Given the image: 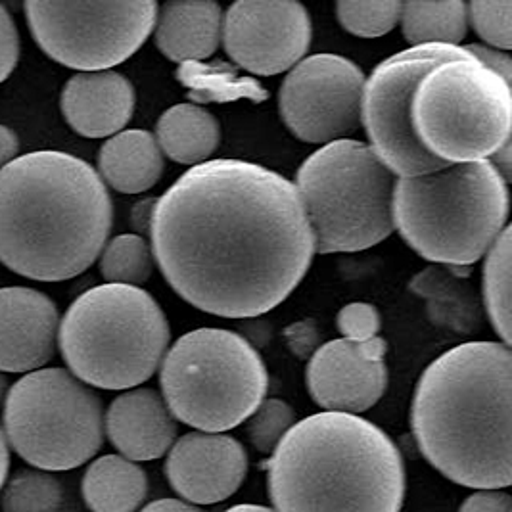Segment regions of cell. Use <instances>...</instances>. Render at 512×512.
<instances>
[{
    "label": "cell",
    "mask_w": 512,
    "mask_h": 512,
    "mask_svg": "<svg viewBox=\"0 0 512 512\" xmlns=\"http://www.w3.org/2000/svg\"><path fill=\"white\" fill-rule=\"evenodd\" d=\"M148 233L169 286L192 307L225 319L279 307L315 256L294 183L242 160L190 167L156 200Z\"/></svg>",
    "instance_id": "6da1fadb"
},
{
    "label": "cell",
    "mask_w": 512,
    "mask_h": 512,
    "mask_svg": "<svg viewBox=\"0 0 512 512\" xmlns=\"http://www.w3.org/2000/svg\"><path fill=\"white\" fill-rule=\"evenodd\" d=\"M512 353L503 342H468L420 376L411 426L424 459L459 486L512 484Z\"/></svg>",
    "instance_id": "7a4b0ae2"
},
{
    "label": "cell",
    "mask_w": 512,
    "mask_h": 512,
    "mask_svg": "<svg viewBox=\"0 0 512 512\" xmlns=\"http://www.w3.org/2000/svg\"><path fill=\"white\" fill-rule=\"evenodd\" d=\"M114 208L93 165L41 150L0 169V263L25 279L60 282L102 254Z\"/></svg>",
    "instance_id": "3957f363"
},
{
    "label": "cell",
    "mask_w": 512,
    "mask_h": 512,
    "mask_svg": "<svg viewBox=\"0 0 512 512\" xmlns=\"http://www.w3.org/2000/svg\"><path fill=\"white\" fill-rule=\"evenodd\" d=\"M275 512H401L405 465L371 420L317 413L296 422L269 459Z\"/></svg>",
    "instance_id": "277c9868"
},
{
    "label": "cell",
    "mask_w": 512,
    "mask_h": 512,
    "mask_svg": "<svg viewBox=\"0 0 512 512\" xmlns=\"http://www.w3.org/2000/svg\"><path fill=\"white\" fill-rule=\"evenodd\" d=\"M394 229L420 257L466 267L509 225V183L489 162L457 163L397 177Z\"/></svg>",
    "instance_id": "5b68a950"
},
{
    "label": "cell",
    "mask_w": 512,
    "mask_h": 512,
    "mask_svg": "<svg viewBox=\"0 0 512 512\" xmlns=\"http://www.w3.org/2000/svg\"><path fill=\"white\" fill-rule=\"evenodd\" d=\"M58 344L70 373L102 390H129L150 380L169 348L160 303L137 286L100 284L66 311Z\"/></svg>",
    "instance_id": "8992f818"
},
{
    "label": "cell",
    "mask_w": 512,
    "mask_h": 512,
    "mask_svg": "<svg viewBox=\"0 0 512 512\" xmlns=\"http://www.w3.org/2000/svg\"><path fill=\"white\" fill-rule=\"evenodd\" d=\"M397 177L361 140H336L313 152L294 187L309 221L315 254L369 250L394 233Z\"/></svg>",
    "instance_id": "52a82bcc"
},
{
    "label": "cell",
    "mask_w": 512,
    "mask_h": 512,
    "mask_svg": "<svg viewBox=\"0 0 512 512\" xmlns=\"http://www.w3.org/2000/svg\"><path fill=\"white\" fill-rule=\"evenodd\" d=\"M162 397L188 426L223 434L252 417L267 396L269 374L256 348L233 330L183 334L160 365Z\"/></svg>",
    "instance_id": "ba28073f"
},
{
    "label": "cell",
    "mask_w": 512,
    "mask_h": 512,
    "mask_svg": "<svg viewBox=\"0 0 512 512\" xmlns=\"http://www.w3.org/2000/svg\"><path fill=\"white\" fill-rule=\"evenodd\" d=\"M411 123L440 162H488L511 142V83L474 56L447 60L420 79Z\"/></svg>",
    "instance_id": "9c48e42d"
},
{
    "label": "cell",
    "mask_w": 512,
    "mask_h": 512,
    "mask_svg": "<svg viewBox=\"0 0 512 512\" xmlns=\"http://www.w3.org/2000/svg\"><path fill=\"white\" fill-rule=\"evenodd\" d=\"M4 434L16 453L41 470H71L104 442L100 397L66 369L25 374L4 401Z\"/></svg>",
    "instance_id": "30bf717a"
},
{
    "label": "cell",
    "mask_w": 512,
    "mask_h": 512,
    "mask_svg": "<svg viewBox=\"0 0 512 512\" xmlns=\"http://www.w3.org/2000/svg\"><path fill=\"white\" fill-rule=\"evenodd\" d=\"M27 25L54 62L81 70L110 71L139 50L158 18V4L139 2H37L24 6Z\"/></svg>",
    "instance_id": "8fae6325"
},
{
    "label": "cell",
    "mask_w": 512,
    "mask_h": 512,
    "mask_svg": "<svg viewBox=\"0 0 512 512\" xmlns=\"http://www.w3.org/2000/svg\"><path fill=\"white\" fill-rule=\"evenodd\" d=\"M472 56L465 47L422 45L382 60L369 77L361 96V123L369 146L396 177H417L443 169L447 163L428 154L420 144L411 104L420 79L447 60Z\"/></svg>",
    "instance_id": "7c38bea8"
},
{
    "label": "cell",
    "mask_w": 512,
    "mask_h": 512,
    "mask_svg": "<svg viewBox=\"0 0 512 512\" xmlns=\"http://www.w3.org/2000/svg\"><path fill=\"white\" fill-rule=\"evenodd\" d=\"M365 73L338 54H315L296 64L280 85L279 110L296 139L344 140L361 123Z\"/></svg>",
    "instance_id": "4fadbf2b"
},
{
    "label": "cell",
    "mask_w": 512,
    "mask_h": 512,
    "mask_svg": "<svg viewBox=\"0 0 512 512\" xmlns=\"http://www.w3.org/2000/svg\"><path fill=\"white\" fill-rule=\"evenodd\" d=\"M311 35V20L300 2L240 0L223 14L225 52L254 75L292 70L309 50Z\"/></svg>",
    "instance_id": "5bb4252c"
},
{
    "label": "cell",
    "mask_w": 512,
    "mask_h": 512,
    "mask_svg": "<svg viewBox=\"0 0 512 512\" xmlns=\"http://www.w3.org/2000/svg\"><path fill=\"white\" fill-rule=\"evenodd\" d=\"M388 344L373 338L353 344L344 338L326 342L307 363V390L328 413L359 415L374 407L388 386Z\"/></svg>",
    "instance_id": "9a60e30c"
},
{
    "label": "cell",
    "mask_w": 512,
    "mask_h": 512,
    "mask_svg": "<svg viewBox=\"0 0 512 512\" xmlns=\"http://www.w3.org/2000/svg\"><path fill=\"white\" fill-rule=\"evenodd\" d=\"M167 453L169 486L190 505H215L229 499L248 474L244 445L227 434L190 432Z\"/></svg>",
    "instance_id": "2e32d148"
},
{
    "label": "cell",
    "mask_w": 512,
    "mask_h": 512,
    "mask_svg": "<svg viewBox=\"0 0 512 512\" xmlns=\"http://www.w3.org/2000/svg\"><path fill=\"white\" fill-rule=\"evenodd\" d=\"M58 309L39 290L0 288V373H33L54 357Z\"/></svg>",
    "instance_id": "e0dca14e"
},
{
    "label": "cell",
    "mask_w": 512,
    "mask_h": 512,
    "mask_svg": "<svg viewBox=\"0 0 512 512\" xmlns=\"http://www.w3.org/2000/svg\"><path fill=\"white\" fill-rule=\"evenodd\" d=\"M104 434L121 457L144 463L160 459L173 447L177 422L156 390L135 388L112 401Z\"/></svg>",
    "instance_id": "ac0fdd59"
},
{
    "label": "cell",
    "mask_w": 512,
    "mask_h": 512,
    "mask_svg": "<svg viewBox=\"0 0 512 512\" xmlns=\"http://www.w3.org/2000/svg\"><path fill=\"white\" fill-rule=\"evenodd\" d=\"M62 114L71 129L87 139L117 135L135 112V89L116 71L77 73L64 87Z\"/></svg>",
    "instance_id": "d6986e66"
},
{
    "label": "cell",
    "mask_w": 512,
    "mask_h": 512,
    "mask_svg": "<svg viewBox=\"0 0 512 512\" xmlns=\"http://www.w3.org/2000/svg\"><path fill=\"white\" fill-rule=\"evenodd\" d=\"M223 14L210 0L167 2L158 8L156 45L171 62H204L221 45Z\"/></svg>",
    "instance_id": "ffe728a7"
},
{
    "label": "cell",
    "mask_w": 512,
    "mask_h": 512,
    "mask_svg": "<svg viewBox=\"0 0 512 512\" xmlns=\"http://www.w3.org/2000/svg\"><path fill=\"white\" fill-rule=\"evenodd\" d=\"M98 169L104 185L121 194H140L160 181L162 150L156 137L148 131H121L102 144Z\"/></svg>",
    "instance_id": "44dd1931"
},
{
    "label": "cell",
    "mask_w": 512,
    "mask_h": 512,
    "mask_svg": "<svg viewBox=\"0 0 512 512\" xmlns=\"http://www.w3.org/2000/svg\"><path fill=\"white\" fill-rule=\"evenodd\" d=\"M154 137L169 160L194 167L210 162L221 142V129L208 110L196 104H177L158 119Z\"/></svg>",
    "instance_id": "7402d4cb"
},
{
    "label": "cell",
    "mask_w": 512,
    "mask_h": 512,
    "mask_svg": "<svg viewBox=\"0 0 512 512\" xmlns=\"http://www.w3.org/2000/svg\"><path fill=\"white\" fill-rule=\"evenodd\" d=\"M81 491L93 512H137L148 495V476L121 455H104L87 468Z\"/></svg>",
    "instance_id": "603a6c76"
},
{
    "label": "cell",
    "mask_w": 512,
    "mask_h": 512,
    "mask_svg": "<svg viewBox=\"0 0 512 512\" xmlns=\"http://www.w3.org/2000/svg\"><path fill=\"white\" fill-rule=\"evenodd\" d=\"M175 77L196 104H227L242 98L261 104L269 98L257 79L242 75L227 62H185L179 64Z\"/></svg>",
    "instance_id": "cb8c5ba5"
},
{
    "label": "cell",
    "mask_w": 512,
    "mask_h": 512,
    "mask_svg": "<svg viewBox=\"0 0 512 512\" xmlns=\"http://www.w3.org/2000/svg\"><path fill=\"white\" fill-rule=\"evenodd\" d=\"M401 29L409 45L461 47L468 31L465 2H405L401 4Z\"/></svg>",
    "instance_id": "d4e9b609"
},
{
    "label": "cell",
    "mask_w": 512,
    "mask_h": 512,
    "mask_svg": "<svg viewBox=\"0 0 512 512\" xmlns=\"http://www.w3.org/2000/svg\"><path fill=\"white\" fill-rule=\"evenodd\" d=\"M511 225L497 236L484 263V300L489 321L503 344L511 346Z\"/></svg>",
    "instance_id": "484cf974"
},
{
    "label": "cell",
    "mask_w": 512,
    "mask_h": 512,
    "mask_svg": "<svg viewBox=\"0 0 512 512\" xmlns=\"http://www.w3.org/2000/svg\"><path fill=\"white\" fill-rule=\"evenodd\" d=\"M152 246L140 234L116 236L100 257V271L108 284L137 286L152 277L154 271Z\"/></svg>",
    "instance_id": "4316f807"
},
{
    "label": "cell",
    "mask_w": 512,
    "mask_h": 512,
    "mask_svg": "<svg viewBox=\"0 0 512 512\" xmlns=\"http://www.w3.org/2000/svg\"><path fill=\"white\" fill-rule=\"evenodd\" d=\"M64 489L60 482L41 470H22L12 476L2 493L4 512H58Z\"/></svg>",
    "instance_id": "83f0119b"
},
{
    "label": "cell",
    "mask_w": 512,
    "mask_h": 512,
    "mask_svg": "<svg viewBox=\"0 0 512 512\" xmlns=\"http://www.w3.org/2000/svg\"><path fill=\"white\" fill-rule=\"evenodd\" d=\"M401 4L403 2L397 0H344L336 4V16L351 35L376 39L390 33L399 24Z\"/></svg>",
    "instance_id": "f1b7e54d"
},
{
    "label": "cell",
    "mask_w": 512,
    "mask_h": 512,
    "mask_svg": "<svg viewBox=\"0 0 512 512\" xmlns=\"http://www.w3.org/2000/svg\"><path fill=\"white\" fill-rule=\"evenodd\" d=\"M296 424L294 409L277 397L263 399L261 405L246 420L248 440L259 453L273 455L280 440L288 434V430Z\"/></svg>",
    "instance_id": "f546056e"
},
{
    "label": "cell",
    "mask_w": 512,
    "mask_h": 512,
    "mask_svg": "<svg viewBox=\"0 0 512 512\" xmlns=\"http://www.w3.org/2000/svg\"><path fill=\"white\" fill-rule=\"evenodd\" d=\"M466 12H468V22L482 37L486 47L503 50V52L512 47L511 0H497V2L476 0L466 4Z\"/></svg>",
    "instance_id": "4dcf8cb0"
},
{
    "label": "cell",
    "mask_w": 512,
    "mask_h": 512,
    "mask_svg": "<svg viewBox=\"0 0 512 512\" xmlns=\"http://www.w3.org/2000/svg\"><path fill=\"white\" fill-rule=\"evenodd\" d=\"M336 325L344 340L353 344H363L378 336L380 330V313L373 303H348L340 309Z\"/></svg>",
    "instance_id": "1f68e13d"
},
{
    "label": "cell",
    "mask_w": 512,
    "mask_h": 512,
    "mask_svg": "<svg viewBox=\"0 0 512 512\" xmlns=\"http://www.w3.org/2000/svg\"><path fill=\"white\" fill-rule=\"evenodd\" d=\"M20 58V37L8 10L0 4V83L16 70Z\"/></svg>",
    "instance_id": "d6a6232c"
},
{
    "label": "cell",
    "mask_w": 512,
    "mask_h": 512,
    "mask_svg": "<svg viewBox=\"0 0 512 512\" xmlns=\"http://www.w3.org/2000/svg\"><path fill=\"white\" fill-rule=\"evenodd\" d=\"M459 512H512V497L503 489H478L466 497Z\"/></svg>",
    "instance_id": "836d02e7"
},
{
    "label": "cell",
    "mask_w": 512,
    "mask_h": 512,
    "mask_svg": "<svg viewBox=\"0 0 512 512\" xmlns=\"http://www.w3.org/2000/svg\"><path fill=\"white\" fill-rule=\"evenodd\" d=\"M465 48L478 62L488 66L489 70L497 71L503 79H507L511 83L512 60L503 50H495L486 45H468Z\"/></svg>",
    "instance_id": "e575fe53"
},
{
    "label": "cell",
    "mask_w": 512,
    "mask_h": 512,
    "mask_svg": "<svg viewBox=\"0 0 512 512\" xmlns=\"http://www.w3.org/2000/svg\"><path fill=\"white\" fill-rule=\"evenodd\" d=\"M18 150H20L18 135L10 127L0 125V169L16 160Z\"/></svg>",
    "instance_id": "d590c367"
},
{
    "label": "cell",
    "mask_w": 512,
    "mask_h": 512,
    "mask_svg": "<svg viewBox=\"0 0 512 512\" xmlns=\"http://www.w3.org/2000/svg\"><path fill=\"white\" fill-rule=\"evenodd\" d=\"M154 206H156V200L150 198V200L139 202V204L133 208L131 221H133L135 231H139V233H148V231H150V223H152V215H154Z\"/></svg>",
    "instance_id": "8d00e7d4"
},
{
    "label": "cell",
    "mask_w": 512,
    "mask_h": 512,
    "mask_svg": "<svg viewBox=\"0 0 512 512\" xmlns=\"http://www.w3.org/2000/svg\"><path fill=\"white\" fill-rule=\"evenodd\" d=\"M139 512H204L198 509L196 505H190L187 501L181 499H160L154 501L150 505H146L142 511Z\"/></svg>",
    "instance_id": "74e56055"
},
{
    "label": "cell",
    "mask_w": 512,
    "mask_h": 512,
    "mask_svg": "<svg viewBox=\"0 0 512 512\" xmlns=\"http://www.w3.org/2000/svg\"><path fill=\"white\" fill-rule=\"evenodd\" d=\"M8 466H10V453H8V442H6V436L4 432L0 430V489L6 482V476H8Z\"/></svg>",
    "instance_id": "f35d334b"
},
{
    "label": "cell",
    "mask_w": 512,
    "mask_h": 512,
    "mask_svg": "<svg viewBox=\"0 0 512 512\" xmlns=\"http://www.w3.org/2000/svg\"><path fill=\"white\" fill-rule=\"evenodd\" d=\"M225 512H275L269 507H263V505H234L231 509H227Z\"/></svg>",
    "instance_id": "ab89813d"
},
{
    "label": "cell",
    "mask_w": 512,
    "mask_h": 512,
    "mask_svg": "<svg viewBox=\"0 0 512 512\" xmlns=\"http://www.w3.org/2000/svg\"><path fill=\"white\" fill-rule=\"evenodd\" d=\"M6 396H8V380H6L4 374L0 373V407L4 405Z\"/></svg>",
    "instance_id": "60d3db41"
}]
</instances>
